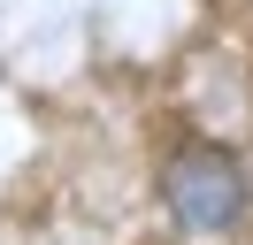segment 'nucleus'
<instances>
[{
	"label": "nucleus",
	"instance_id": "f257e3e1",
	"mask_svg": "<svg viewBox=\"0 0 253 245\" xmlns=\"http://www.w3.org/2000/svg\"><path fill=\"white\" fill-rule=\"evenodd\" d=\"M161 199H169V214L192 230V238H222V230H238L246 207H253L246 168H238L222 146H184L169 161V176H161Z\"/></svg>",
	"mask_w": 253,
	"mask_h": 245
}]
</instances>
